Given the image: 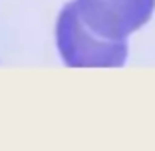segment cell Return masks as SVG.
Wrapping results in <instances>:
<instances>
[{
    "instance_id": "7a4b0ae2",
    "label": "cell",
    "mask_w": 155,
    "mask_h": 151,
    "mask_svg": "<svg viewBox=\"0 0 155 151\" xmlns=\"http://www.w3.org/2000/svg\"><path fill=\"white\" fill-rule=\"evenodd\" d=\"M82 22L105 40H127L149 22L155 0H74Z\"/></svg>"
},
{
    "instance_id": "6da1fadb",
    "label": "cell",
    "mask_w": 155,
    "mask_h": 151,
    "mask_svg": "<svg viewBox=\"0 0 155 151\" xmlns=\"http://www.w3.org/2000/svg\"><path fill=\"white\" fill-rule=\"evenodd\" d=\"M56 46L72 68H119L127 60V40H105L82 22L74 2L66 4L56 20Z\"/></svg>"
}]
</instances>
